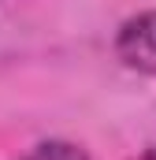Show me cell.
Returning <instances> with one entry per match:
<instances>
[{"mask_svg": "<svg viewBox=\"0 0 156 160\" xmlns=\"http://www.w3.org/2000/svg\"><path fill=\"white\" fill-rule=\"evenodd\" d=\"M115 56L141 75H156V8L126 19L115 34Z\"/></svg>", "mask_w": 156, "mask_h": 160, "instance_id": "6da1fadb", "label": "cell"}, {"mask_svg": "<svg viewBox=\"0 0 156 160\" xmlns=\"http://www.w3.org/2000/svg\"><path fill=\"white\" fill-rule=\"evenodd\" d=\"M19 160H89V153H85L82 145H75V142L52 138V142H41V145H34L26 157H19Z\"/></svg>", "mask_w": 156, "mask_h": 160, "instance_id": "7a4b0ae2", "label": "cell"}, {"mask_svg": "<svg viewBox=\"0 0 156 160\" xmlns=\"http://www.w3.org/2000/svg\"><path fill=\"white\" fill-rule=\"evenodd\" d=\"M134 160H156V145H149L145 153H138V157H134Z\"/></svg>", "mask_w": 156, "mask_h": 160, "instance_id": "3957f363", "label": "cell"}]
</instances>
